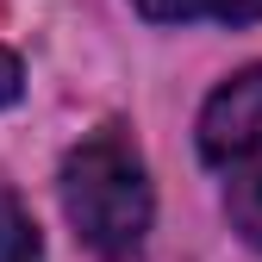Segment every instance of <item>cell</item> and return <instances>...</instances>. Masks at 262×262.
<instances>
[{"label":"cell","instance_id":"6da1fadb","mask_svg":"<svg viewBox=\"0 0 262 262\" xmlns=\"http://www.w3.org/2000/svg\"><path fill=\"white\" fill-rule=\"evenodd\" d=\"M62 212L100 262H131L150 231V175L119 125L81 138L62 156Z\"/></svg>","mask_w":262,"mask_h":262},{"label":"cell","instance_id":"7a4b0ae2","mask_svg":"<svg viewBox=\"0 0 262 262\" xmlns=\"http://www.w3.org/2000/svg\"><path fill=\"white\" fill-rule=\"evenodd\" d=\"M200 156L219 175V200L244 244L262 250V62L231 75L200 106Z\"/></svg>","mask_w":262,"mask_h":262},{"label":"cell","instance_id":"3957f363","mask_svg":"<svg viewBox=\"0 0 262 262\" xmlns=\"http://www.w3.org/2000/svg\"><path fill=\"white\" fill-rule=\"evenodd\" d=\"M144 19L156 25H193V19H212V25H250L262 19V0H131Z\"/></svg>","mask_w":262,"mask_h":262},{"label":"cell","instance_id":"277c9868","mask_svg":"<svg viewBox=\"0 0 262 262\" xmlns=\"http://www.w3.org/2000/svg\"><path fill=\"white\" fill-rule=\"evenodd\" d=\"M0 262H44V237L7 181H0Z\"/></svg>","mask_w":262,"mask_h":262},{"label":"cell","instance_id":"5b68a950","mask_svg":"<svg viewBox=\"0 0 262 262\" xmlns=\"http://www.w3.org/2000/svg\"><path fill=\"white\" fill-rule=\"evenodd\" d=\"M19 88H25L19 56H13V50H0V106H13V100H19Z\"/></svg>","mask_w":262,"mask_h":262}]
</instances>
